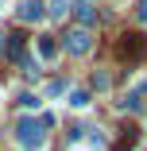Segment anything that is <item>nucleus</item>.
<instances>
[{"mask_svg": "<svg viewBox=\"0 0 147 151\" xmlns=\"http://www.w3.org/2000/svg\"><path fill=\"white\" fill-rule=\"evenodd\" d=\"M19 19L23 23H39L43 19V4H39V0H23V4H19Z\"/></svg>", "mask_w": 147, "mask_h": 151, "instance_id": "nucleus-4", "label": "nucleus"}, {"mask_svg": "<svg viewBox=\"0 0 147 151\" xmlns=\"http://www.w3.org/2000/svg\"><path fill=\"white\" fill-rule=\"evenodd\" d=\"M77 19H85V23H93V8H89V4H77Z\"/></svg>", "mask_w": 147, "mask_h": 151, "instance_id": "nucleus-8", "label": "nucleus"}, {"mask_svg": "<svg viewBox=\"0 0 147 151\" xmlns=\"http://www.w3.org/2000/svg\"><path fill=\"white\" fill-rule=\"evenodd\" d=\"M19 105H23V109H39V97H31V93H19Z\"/></svg>", "mask_w": 147, "mask_h": 151, "instance_id": "nucleus-9", "label": "nucleus"}, {"mask_svg": "<svg viewBox=\"0 0 147 151\" xmlns=\"http://www.w3.org/2000/svg\"><path fill=\"white\" fill-rule=\"evenodd\" d=\"M0 8H4V0H0Z\"/></svg>", "mask_w": 147, "mask_h": 151, "instance_id": "nucleus-10", "label": "nucleus"}, {"mask_svg": "<svg viewBox=\"0 0 147 151\" xmlns=\"http://www.w3.org/2000/svg\"><path fill=\"white\" fill-rule=\"evenodd\" d=\"M116 54H120L124 62H136V58H143V54H147V35H139V31L120 35V47H116Z\"/></svg>", "mask_w": 147, "mask_h": 151, "instance_id": "nucleus-2", "label": "nucleus"}, {"mask_svg": "<svg viewBox=\"0 0 147 151\" xmlns=\"http://www.w3.org/2000/svg\"><path fill=\"white\" fill-rule=\"evenodd\" d=\"M89 47H93V39H89V31H81V27L66 35V50H70V54H85Z\"/></svg>", "mask_w": 147, "mask_h": 151, "instance_id": "nucleus-3", "label": "nucleus"}, {"mask_svg": "<svg viewBox=\"0 0 147 151\" xmlns=\"http://www.w3.org/2000/svg\"><path fill=\"white\" fill-rule=\"evenodd\" d=\"M54 50H58L54 39H39V54H43V58H54Z\"/></svg>", "mask_w": 147, "mask_h": 151, "instance_id": "nucleus-7", "label": "nucleus"}, {"mask_svg": "<svg viewBox=\"0 0 147 151\" xmlns=\"http://www.w3.org/2000/svg\"><path fill=\"white\" fill-rule=\"evenodd\" d=\"M16 139L23 143V151H43V120H19L16 124Z\"/></svg>", "mask_w": 147, "mask_h": 151, "instance_id": "nucleus-1", "label": "nucleus"}, {"mask_svg": "<svg viewBox=\"0 0 147 151\" xmlns=\"http://www.w3.org/2000/svg\"><path fill=\"white\" fill-rule=\"evenodd\" d=\"M132 143H136V128H124V139H120V143H116V151H128Z\"/></svg>", "mask_w": 147, "mask_h": 151, "instance_id": "nucleus-6", "label": "nucleus"}, {"mask_svg": "<svg viewBox=\"0 0 147 151\" xmlns=\"http://www.w3.org/2000/svg\"><path fill=\"white\" fill-rule=\"evenodd\" d=\"M70 105L74 109H85V105H89V93H85V89H74V93H70Z\"/></svg>", "mask_w": 147, "mask_h": 151, "instance_id": "nucleus-5", "label": "nucleus"}]
</instances>
